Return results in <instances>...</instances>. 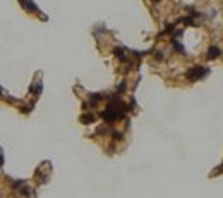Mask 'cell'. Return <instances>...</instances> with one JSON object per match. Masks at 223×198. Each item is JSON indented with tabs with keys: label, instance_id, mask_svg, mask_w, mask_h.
Instances as JSON below:
<instances>
[{
	"label": "cell",
	"instance_id": "6da1fadb",
	"mask_svg": "<svg viewBox=\"0 0 223 198\" xmlns=\"http://www.w3.org/2000/svg\"><path fill=\"white\" fill-rule=\"evenodd\" d=\"M209 67H201V66H196V67H191L189 71L185 72V78L189 81H197L201 78H206L209 74Z\"/></svg>",
	"mask_w": 223,
	"mask_h": 198
},
{
	"label": "cell",
	"instance_id": "7a4b0ae2",
	"mask_svg": "<svg viewBox=\"0 0 223 198\" xmlns=\"http://www.w3.org/2000/svg\"><path fill=\"white\" fill-rule=\"evenodd\" d=\"M19 4H21V7H23V9H26L28 12H36V14H40V16H41V11L36 7V4H35L33 0H19ZM41 19H47V17H43V16H41Z\"/></svg>",
	"mask_w": 223,
	"mask_h": 198
},
{
	"label": "cell",
	"instance_id": "3957f363",
	"mask_svg": "<svg viewBox=\"0 0 223 198\" xmlns=\"http://www.w3.org/2000/svg\"><path fill=\"white\" fill-rule=\"evenodd\" d=\"M113 54H115V57L120 60V62H129V57H127L125 48H124V47H115L113 48Z\"/></svg>",
	"mask_w": 223,
	"mask_h": 198
},
{
	"label": "cell",
	"instance_id": "277c9868",
	"mask_svg": "<svg viewBox=\"0 0 223 198\" xmlns=\"http://www.w3.org/2000/svg\"><path fill=\"white\" fill-rule=\"evenodd\" d=\"M220 55H221V50H220L218 47H215V45H213V47H209V50H208V59H209V60L218 59Z\"/></svg>",
	"mask_w": 223,
	"mask_h": 198
},
{
	"label": "cell",
	"instance_id": "5b68a950",
	"mask_svg": "<svg viewBox=\"0 0 223 198\" xmlns=\"http://www.w3.org/2000/svg\"><path fill=\"white\" fill-rule=\"evenodd\" d=\"M101 98H103L101 93H93V95H89V105H91V107H96Z\"/></svg>",
	"mask_w": 223,
	"mask_h": 198
},
{
	"label": "cell",
	"instance_id": "8992f818",
	"mask_svg": "<svg viewBox=\"0 0 223 198\" xmlns=\"http://www.w3.org/2000/svg\"><path fill=\"white\" fill-rule=\"evenodd\" d=\"M95 114H91V112H88V114H83L81 115V122L83 124H91V122H95Z\"/></svg>",
	"mask_w": 223,
	"mask_h": 198
},
{
	"label": "cell",
	"instance_id": "52a82bcc",
	"mask_svg": "<svg viewBox=\"0 0 223 198\" xmlns=\"http://www.w3.org/2000/svg\"><path fill=\"white\" fill-rule=\"evenodd\" d=\"M31 91H33V93H36V95H40V93L43 91L41 81H38V84H33V86H31Z\"/></svg>",
	"mask_w": 223,
	"mask_h": 198
},
{
	"label": "cell",
	"instance_id": "ba28073f",
	"mask_svg": "<svg viewBox=\"0 0 223 198\" xmlns=\"http://www.w3.org/2000/svg\"><path fill=\"white\" fill-rule=\"evenodd\" d=\"M172 47L175 48V50H177V52H180V54H184V47H182V43H179L177 42V40H172Z\"/></svg>",
	"mask_w": 223,
	"mask_h": 198
},
{
	"label": "cell",
	"instance_id": "9c48e42d",
	"mask_svg": "<svg viewBox=\"0 0 223 198\" xmlns=\"http://www.w3.org/2000/svg\"><path fill=\"white\" fill-rule=\"evenodd\" d=\"M113 138H115V140H120V138H122V133H119V131H113Z\"/></svg>",
	"mask_w": 223,
	"mask_h": 198
},
{
	"label": "cell",
	"instance_id": "30bf717a",
	"mask_svg": "<svg viewBox=\"0 0 223 198\" xmlns=\"http://www.w3.org/2000/svg\"><path fill=\"white\" fill-rule=\"evenodd\" d=\"M165 57H163V54L161 52H156V60H163Z\"/></svg>",
	"mask_w": 223,
	"mask_h": 198
},
{
	"label": "cell",
	"instance_id": "8fae6325",
	"mask_svg": "<svg viewBox=\"0 0 223 198\" xmlns=\"http://www.w3.org/2000/svg\"><path fill=\"white\" fill-rule=\"evenodd\" d=\"M0 167H4V153L0 152Z\"/></svg>",
	"mask_w": 223,
	"mask_h": 198
},
{
	"label": "cell",
	"instance_id": "7c38bea8",
	"mask_svg": "<svg viewBox=\"0 0 223 198\" xmlns=\"http://www.w3.org/2000/svg\"><path fill=\"white\" fill-rule=\"evenodd\" d=\"M0 98H4V90H2V86H0Z\"/></svg>",
	"mask_w": 223,
	"mask_h": 198
},
{
	"label": "cell",
	"instance_id": "4fadbf2b",
	"mask_svg": "<svg viewBox=\"0 0 223 198\" xmlns=\"http://www.w3.org/2000/svg\"><path fill=\"white\" fill-rule=\"evenodd\" d=\"M153 2H160V0H153Z\"/></svg>",
	"mask_w": 223,
	"mask_h": 198
}]
</instances>
